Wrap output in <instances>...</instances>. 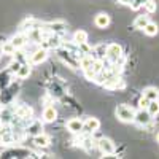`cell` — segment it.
<instances>
[{"instance_id": "14", "label": "cell", "mask_w": 159, "mask_h": 159, "mask_svg": "<svg viewBox=\"0 0 159 159\" xmlns=\"http://www.w3.org/2000/svg\"><path fill=\"white\" fill-rule=\"evenodd\" d=\"M73 43H75V45L88 43V32H84V30H76V32L73 34Z\"/></svg>"}, {"instance_id": "26", "label": "cell", "mask_w": 159, "mask_h": 159, "mask_svg": "<svg viewBox=\"0 0 159 159\" xmlns=\"http://www.w3.org/2000/svg\"><path fill=\"white\" fill-rule=\"evenodd\" d=\"M84 72V76L88 78V80H96V76H97V73L92 70V67H89V69H86V70H83Z\"/></svg>"}, {"instance_id": "5", "label": "cell", "mask_w": 159, "mask_h": 159, "mask_svg": "<svg viewBox=\"0 0 159 159\" xmlns=\"http://www.w3.org/2000/svg\"><path fill=\"white\" fill-rule=\"evenodd\" d=\"M99 129H100V121L97 118H88L83 123V130L88 132V134H94Z\"/></svg>"}, {"instance_id": "22", "label": "cell", "mask_w": 159, "mask_h": 159, "mask_svg": "<svg viewBox=\"0 0 159 159\" xmlns=\"http://www.w3.org/2000/svg\"><path fill=\"white\" fill-rule=\"evenodd\" d=\"M11 43L15 45L16 49H19V48H22V46L25 45V37H24V35H16V37H13Z\"/></svg>"}, {"instance_id": "23", "label": "cell", "mask_w": 159, "mask_h": 159, "mask_svg": "<svg viewBox=\"0 0 159 159\" xmlns=\"http://www.w3.org/2000/svg\"><path fill=\"white\" fill-rule=\"evenodd\" d=\"M147 110L150 111V115H151V116H156V115L159 113V100H151Z\"/></svg>"}, {"instance_id": "15", "label": "cell", "mask_w": 159, "mask_h": 159, "mask_svg": "<svg viewBox=\"0 0 159 159\" xmlns=\"http://www.w3.org/2000/svg\"><path fill=\"white\" fill-rule=\"evenodd\" d=\"M150 22V18H148V15H140V16H137L135 18V21H134V27L135 29H142L143 30V27L147 25Z\"/></svg>"}, {"instance_id": "30", "label": "cell", "mask_w": 159, "mask_h": 159, "mask_svg": "<svg viewBox=\"0 0 159 159\" xmlns=\"http://www.w3.org/2000/svg\"><path fill=\"white\" fill-rule=\"evenodd\" d=\"M156 140H157V143H159V134H157V135H156Z\"/></svg>"}, {"instance_id": "27", "label": "cell", "mask_w": 159, "mask_h": 159, "mask_svg": "<svg viewBox=\"0 0 159 159\" xmlns=\"http://www.w3.org/2000/svg\"><path fill=\"white\" fill-rule=\"evenodd\" d=\"M150 102H151V100H148L147 97H142V99L139 100V107H140V108H148Z\"/></svg>"}, {"instance_id": "24", "label": "cell", "mask_w": 159, "mask_h": 159, "mask_svg": "<svg viewBox=\"0 0 159 159\" xmlns=\"http://www.w3.org/2000/svg\"><path fill=\"white\" fill-rule=\"evenodd\" d=\"M2 51H3V54H15L16 48H15V45H13L11 42H8V43H5L2 46Z\"/></svg>"}, {"instance_id": "19", "label": "cell", "mask_w": 159, "mask_h": 159, "mask_svg": "<svg viewBox=\"0 0 159 159\" xmlns=\"http://www.w3.org/2000/svg\"><path fill=\"white\" fill-rule=\"evenodd\" d=\"M157 30H159L157 24H156V22H151V21H150V22H148V24L143 27V32L147 34L148 37H154V35L157 34Z\"/></svg>"}, {"instance_id": "3", "label": "cell", "mask_w": 159, "mask_h": 159, "mask_svg": "<svg viewBox=\"0 0 159 159\" xmlns=\"http://www.w3.org/2000/svg\"><path fill=\"white\" fill-rule=\"evenodd\" d=\"M151 119L153 116L150 115L147 108H139V111H135V116H134V123L140 127H147L151 123Z\"/></svg>"}, {"instance_id": "7", "label": "cell", "mask_w": 159, "mask_h": 159, "mask_svg": "<svg viewBox=\"0 0 159 159\" xmlns=\"http://www.w3.org/2000/svg\"><path fill=\"white\" fill-rule=\"evenodd\" d=\"M0 142L5 143V145H13L15 143V135L11 134V130L7 126L0 129Z\"/></svg>"}, {"instance_id": "18", "label": "cell", "mask_w": 159, "mask_h": 159, "mask_svg": "<svg viewBox=\"0 0 159 159\" xmlns=\"http://www.w3.org/2000/svg\"><path fill=\"white\" fill-rule=\"evenodd\" d=\"M91 52L97 54L96 59H103V57H105V52H107V45H105V43H100V45H97V46L92 48Z\"/></svg>"}, {"instance_id": "16", "label": "cell", "mask_w": 159, "mask_h": 159, "mask_svg": "<svg viewBox=\"0 0 159 159\" xmlns=\"http://www.w3.org/2000/svg\"><path fill=\"white\" fill-rule=\"evenodd\" d=\"M29 75H30V65L29 64H21L18 72H16V76L21 78V80H24V78H27Z\"/></svg>"}, {"instance_id": "9", "label": "cell", "mask_w": 159, "mask_h": 159, "mask_svg": "<svg viewBox=\"0 0 159 159\" xmlns=\"http://www.w3.org/2000/svg\"><path fill=\"white\" fill-rule=\"evenodd\" d=\"M94 24H96V27H99V29L108 27V24H110V16L107 15V13H99V15L96 16V19H94Z\"/></svg>"}, {"instance_id": "25", "label": "cell", "mask_w": 159, "mask_h": 159, "mask_svg": "<svg viewBox=\"0 0 159 159\" xmlns=\"http://www.w3.org/2000/svg\"><path fill=\"white\" fill-rule=\"evenodd\" d=\"M143 7H145V10H147L148 13H154L156 11V3L153 2V0H147V2L143 3Z\"/></svg>"}, {"instance_id": "6", "label": "cell", "mask_w": 159, "mask_h": 159, "mask_svg": "<svg viewBox=\"0 0 159 159\" xmlns=\"http://www.w3.org/2000/svg\"><path fill=\"white\" fill-rule=\"evenodd\" d=\"M67 129L72 134H80V132H83V121L78 118H72L67 121Z\"/></svg>"}, {"instance_id": "17", "label": "cell", "mask_w": 159, "mask_h": 159, "mask_svg": "<svg viewBox=\"0 0 159 159\" xmlns=\"http://www.w3.org/2000/svg\"><path fill=\"white\" fill-rule=\"evenodd\" d=\"M11 119H13V115L8 108H3V110H0V123H2L3 126H8L11 123Z\"/></svg>"}, {"instance_id": "29", "label": "cell", "mask_w": 159, "mask_h": 159, "mask_svg": "<svg viewBox=\"0 0 159 159\" xmlns=\"http://www.w3.org/2000/svg\"><path fill=\"white\" fill-rule=\"evenodd\" d=\"M132 2L134 0H119V3H123V5H132Z\"/></svg>"}, {"instance_id": "1", "label": "cell", "mask_w": 159, "mask_h": 159, "mask_svg": "<svg viewBox=\"0 0 159 159\" xmlns=\"http://www.w3.org/2000/svg\"><path fill=\"white\" fill-rule=\"evenodd\" d=\"M105 57H107L111 64H121L123 62V48H121V45H118V43L107 45Z\"/></svg>"}, {"instance_id": "8", "label": "cell", "mask_w": 159, "mask_h": 159, "mask_svg": "<svg viewBox=\"0 0 159 159\" xmlns=\"http://www.w3.org/2000/svg\"><path fill=\"white\" fill-rule=\"evenodd\" d=\"M46 57H48L46 48H40V49H37L34 54L30 56V62H32V64H42Z\"/></svg>"}, {"instance_id": "21", "label": "cell", "mask_w": 159, "mask_h": 159, "mask_svg": "<svg viewBox=\"0 0 159 159\" xmlns=\"http://www.w3.org/2000/svg\"><path fill=\"white\" fill-rule=\"evenodd\" d=\"M49 30L52 34H61L65 30V24L64 22H51L49 24Z\"/></svg>"}, {"instance_id": "13", "label": "cell", "mask_w": 159, "mask_h": 159, "mask_svg": "<svg viewBox=\"0 0 159 159\" xmlns=\"http://www.w3.org/2000/svg\"><path fill=\"white\" fill-rule=\"evenodd\" d=\"M143 97H147L148 100H159V89L157 88H147L143 89Z\"/></svg>"}, {"instance_id": "4", "label": "cell", "mask_w": 159, "mask_h": 159, "mask_svg": "<svg viewBox=\"0 0 159 159\" xmlns=\"http://www.w3.org/2000/svg\"><path fill=\"white\" fill-rule=\"evenodd\" d=\"M97 147H99L100 153L105 154V156H111V154L115 153V143H113L110 139H107V137H102V139L97 142Z\"/></svg>"}, {"instance_id": "2", "label": "cell", "mask_w": 159, "mask_h": 159, "mask_svg": "<svg viewBox=\"0 0 159 159\" xmlns=\"http://www.w3.org/2000/svg\"><path fill=\"white\" fill-rule=\"evenodd\" d=\"M116 118L119 119V121H123V123H134V116H135V111L134 108H130L127 107V105H118V108H116Z\"/></svg>"}, {"instance_id": "11", "label": "cell", "mask_w": 159, "mask_h": 159, "mask_svg": "<svg viewBox=\"0 0 159 159\" xmlns=\"http://www.w3.org/2000/svg\"><path fill=\"white\" fill-rule=\"evenodd\" d=\"M56 118H57V111H56V108L54 107H48L43 110V121H46V123H52V121H56Z\"/></svg>"}, {"instance_id": "12", "label": "cell", "mask_w": 159, "mask_h": 159, "mask_svg": "<svg viewBox=\"0 0 159 159\" xmlns=\"http://www.w3.org/2000/svg\"><path fill=\"white\" fill-rule=\"evenodd\" d=\"M34 143L37 145L38 148H46L49 145V137L45 135V134H38V135H34Z\"/></svg>"}, {"instance_id": "20", "label": "cell", "mask_w": 159, "mask_h": 159, "mask_svg": "<svg viewBox=\"0 0 159 159\" xmlns=\"http://www.w3.org/2000/svg\"><path fill=\"white\" fill-rule=\"evenodd\" d=\"M42 130H43V126H42V123H40V121H34L32 126L27 127V132H29V134H32V135L42 134Z\"/></svg>"}, {"instance_id": "10", "label": "cell", "mask_w": 159, "mask_h": 159, "mask_svg": "<svg viewBox=\"0 0 159 159\" xmlns=\"http://www.w3.org/2000/svg\"><path fill=\"white\" fill-rule=\"evenodd\" d=\"M32 115H34V110L29 105H21V107L16 108V116L21 119H29V118H32Z\"/></svg>"}, {"instance_id": "28", "label": "cell", "mask_w": 159, "mask_h": 159, "mask_svg": "<svg viewBox=\"0 0 159 159\" xmlns=\"http://www.w3.org/2000/svg\"><path fill=\"white\" fill-rule=\"evenodd\" d=\"M143 3H145V0H134V2H132V10H139L140 7H143Z\"/></svg>"}]
</instances>
